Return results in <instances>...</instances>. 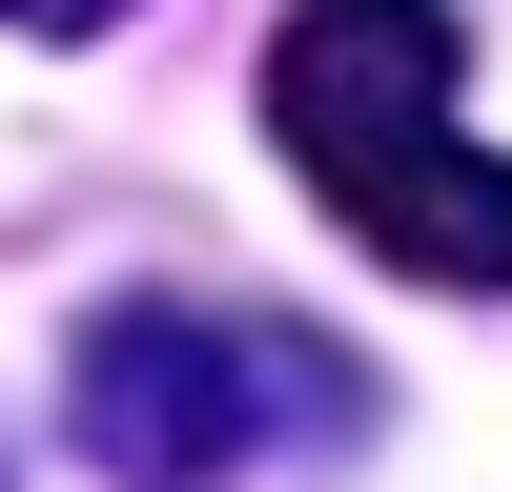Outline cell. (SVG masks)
Listing matches in <instances>:
<instances>
[{
  "instance_id": "obj_1",
  "label": "cell",
  "mask_w": 512,
  "mask_h": 492,
  "mask_svg": "<svg viewBox=\"0 0 512 492\" xmlns=\"http://www.w3.org/2000/svg\"><path fill=\"white\" fill-rule=\"evenodd\" d=\"M267 144L328 185V226L410 287H512V164L451 123V0H308L267 41Z\"/></svg>"
},
{
  "instance_id": "obj_2",
  "label": "cell",
  "mask_w": 512,
  "mask_h": 492,
  "mask_svg": "<svg viewBox=\"0 0 512 492\" xmlns=\"http://www.w3.org/2000/svg\"><path fill=\"white\" fill-rule=\"evenodd\" d=\"M62 431H82L103 492H246V472H287V451H349L369 369L328 349V328H287V308H185V287H144V308H103L62 349Z\"/></svg>"
},
{
  "instance_id": "obj_3",
  "label": "cell",
  "mask_w": 512,
  "mask_h": 492,
  "mask_svg": "<svg viewBox=\"0 0 512 492\" xmlns=\"http://www.w3.org/2000/svg\"><path fill=\"white\" fill-rule=\"evenodd\" d=\"M0 21H21V41H103L123 0H0Z\"/></svg>"
}]
</instances>
